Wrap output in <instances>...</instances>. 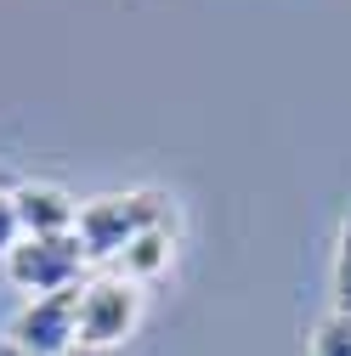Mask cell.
<instances>
[{
	"instance_id": "1",
	"label": "cell",
	"mask_w": 351,
	"mask_h": 356,
	"mask_svg": "<svg viewBox=\"0 0 351 356\" xmlns=\"http://www.w3.org/2000/svg\"><path fill=\"white\" fill-rule=\"evenodd\" d=\"M148 227H176V209L159 193H119V198H91L79 209V243L85 260H119L130 238H142Z\"/></svg>"
},
{
	"instance_id": "2",
	"label": "cell",
	"mask_w": 351,
	"mask_h": 356,
	"mask_svg": "<svg viewBox=\"0 0 351 356\" xmlns=\"http://www.w3.org/2000/svg\"><path fill=\"white\" fill-rule=\"evenodd\" d=\"M136 317H142L136 283H125L119 272L114 277H91V283H79V328H74V345L108 350V345H119L130 328H136Z\"/></svg>"
},
{
	"instance_id": "3",
	"label": "cell",
	"mask_w": 351,
	"mask_h": 356,
	"mask_svg": "<svg viewBox=\"0 0 351 356\" xmlns=\"http://www.w3.org/2000/svg\"><path fill=\"white\" fill-rule=\"evenodd\" d=\"M79 266H85L79 232H63V238H23V243L6 254V277H12V289H23L29 300H40V294L74 289V283H79Z\"/></svg>"
},
{
	"instance_id": "4",
	"label": "cell",
	"mask_w": 351,
	"mask_h": 356,
	"mask_svg": "<svg viewBox=\"0 0 351 356\" xmlns=\"http://www.w3.org/2000/svg\"><path fill=\"white\" fill-rule=\"evenodd\" d=\"M74 328H79V283L29 300V305L17 311V323H12V339H17L29 356H63V350L74 345Z\"/></svg>"
},
{
	"instance_id": "5",
	"label": "cell",
	"mask_w": 351,
	"mask_h": 356,
	"mask_svg": "<svg viewBox=\"0 0 351 356\" xmlns=\"http://www.w3.org/2000/svg\"><path fill=\"white\" fill-rule=\"evenodd\" d=\"M12 204L23 220V238H63L79 227V204L57 181H23V187H12Z\"/></svg>"
},
{
	"instance_id": "6",
	"label": "cell",
	"mask_w": 351,
	"mask_h": 356,
	"mask_svg": "<svg viewBox=\"0 0 351 356\" xmlns=\"http://www.w3.org/2000/svg\"><path fill=\"white\" fill-rule=\"evenodd\" d=\"M170 249H176V243H170V227H148L142 238L125 243V254H119L114 266H119L125 283H148V277H159L164 266H170Z\"/></svg>"
},
{
	"instance_id": "7",
	"label": "cell",
	"mask_w": 351,
	"mask_h": 356,
	"mask_svg": "<svg viewBox=\"0 0 351 356\" xmlns=\"http://www.w3.org/2000/svg\"><path fill=\"white\" fill-rule=\"evenodd\" d=\"M312 356H351V311H329L312 334Z\"/></svg>"
},
{
	"instance_id": "8",
	"label": "cell",
	"mask_w": 351,
	"mask_h": 356,
	"mask_svg": "<svg viewBox=\"0 0 351 356\" xmlns=\"http://www.w3.org/2000/svg\"><path fill=\"white\" fill-rule=\"evenodd\" d=\"M334 311H351V215L340 227V254H334Z\"/></svg>"
},
{
	"instance_id": "9",
	"label": "cell",
	"mask_w": 351,
	"mask_h": 356,
	"mask_svg": "<svg viewBox=\"0 0 351 356\" xmlns=\"http://www.w3.org/2000/svg\"><path fill=\"white\" fill-rule=\"evenodd\" d=\"M23 243V220H17V204H12V187H0V260Z\"/></svg>"
},
{
	"instance_id": "10",
	"label": "cell",
	"mask_w": 351,
	"mask_h": 356,
	"mask_svg": "<svg viewBox=\"0 0 351 356\" xmlns=\"http://www.w3.org/2000/svg\"><path fill=\"white\" fill-rule=\"evenodd\" d=\"M0 356H29V350H23L17 339H0Z\"/></svg>"
},
{
	"instance_id": "11",
	"label": "cell",
	"mask_w": 351,
	"mask_h": 356,
	"mask_svg": "<svg viewBox=\"0 0 351 356\" xmlns=\"http://www.w3.org/2000/svg\"><path fill=\"white\" fill-rule=\"evenodd\" d=\"M0 187H6V181H0Z\"/></svg>"
}]
</instances>
